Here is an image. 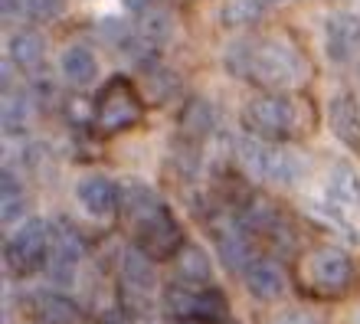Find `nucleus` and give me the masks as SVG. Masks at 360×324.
Here are the masks:
<instances>
[{"instance_id": "2", "label": "nucleus", "mask_w": 360, "mask_h": 324, "mask_svg": "<svg viewBox=\"0 0 360 324\" xmlns=\"http://www.w3.org/2000/svg\"><path fill=\"white\" fill-rule=\"evenodd\" d=\"M236 76L249 79L252 86L269 89V92H288L304 79L302 53L285 43V39H259V43H243L229 53L226 63Z\"/></svg>"}, {"instance_id": "32", "label": "nucleus", "mask_w": 360, "mask_h": 324, "mask_svg": "<svg viewBox=\"0 0 360 324\" xmlns=\"http://www.w3.org/2000/svg\"><path fill=\"white\" fill-rule=\"evenodd\" d=\"M269 4H282V0H269Z\"/></svg>"}, {"instance_id": "6", "label": "nucleus", "mask_w": 360, "mask_h": 324, "mask_svg": "<svg viewBox=\"0 0 360 324\" xmlns=\"http://www.w3.org/2000/svg\"><path fill=\"white\" fill-rule=\"evenodd\" d=\"M246 131L266 141H288L298 131V102L285 92H262L243 108Z\"/></svg>"}, {"instance_id": "26", "label": "nucleus", "mask_w": 360, "mask_h": 324, "mask_svg": "<svg viewBox=\"0 0 360 324\" xmlns=\"http://www.w3.org/2000/svg\"><path fill=\"white\" fill-rule=\"evenodd\" d=\"M63 4H66V0H27V4H23V13H30L33 20H53V17H59Z\"/></svg>"}, {"instance_id": "17", "label": "nucleus", "mask_w": 360, "mask_h": 324, "mask_svg": "<svg viewBox=\"0 0 360 324\" xmlns=\"http://www.w3.org/2000/svg\"><path fill=\"white\" fill-rule=\"evenodd\" d=\"M95 69H98V63H95L92 49L82 46V43H76V46H66L63 49V56H59V72H63V79H66L69 86H89L95 79Z\"/></svg>"}, {"instance_id": "21", "label": "nucleus", "mask_w": 360, "mask_h": 324, "mask_svg": "<svg viewBox=\"0 0 360 324\" xmlns=\"http://www.w3.org/2000/svg\"><path fill=\"white\" fill-rule=\"evenodd\" d=\"M213 122H217V115H213V105H210L207 98H193L184 115H180V131L187 134L190 141H203L210 131H213Z\"/></svg>"}, {"instance_id": "12", "label": "nucleus", "mask_w": 360, "mask_h": 324, "mask_svg": "<svg viewBox=\"0 0 360 324\" xmlns=\"http://www.w3.org/2000/svg\"><path fill=\"white\" fill-rule=\"evenodd\" d=\"M76 200L89 216H108V213L118 210L122 190H118L108 177H102V174H86V177L76 183Z\"/></svg>"}, {"instance_id": "29", "label": "nucleus", "mask_w": 360, "mask_h": 324, "mask_svg": "<svg viewBox=\"0 0 360 324\" xmlns=\"http://www.w3.org/2000/svg\"><path fill=\"white\" fill-rule=\"evenodd\" d=\"M102 324H131V321H128L124 311H108V315L102 318Z\"/></svg>"}, {"instance_id": "19", "label": "nucleus", "mask_w": 360, "mask_h": 324, "mask_svg": "<svg viewBox=\"0 0 360 324\" xmlns=\"http://www.w3.org/2000/svg\"><path fill=\"white\" fill-rule=\"evenodd\" d=\"M37 318L43 324H76L79 321V305L66 295H56V292H46V295H37Z\"/></svg>"}, {"instance_id": "1", "label": "nucleus", "mask_w": 360, "mask_h": 324, "mask_svg": "<svg viewBox=\"0 0 360 324\" xmlns=\"http://www.w3.org/2000/svg\"><path fill=\"white\" fill-rule=\"evenodd\" d=\"M118 213H122L124 226L131 229L134 246L148 252L154 262H164V259H174L184 246V236H180V226L174 213L167 210V203L158 197L148 187H124L122 200H118Z\"/></svg>"}, {"instance_id": "5", "label": "nucleus", "mask_w": 360, "mask_h": 324, "mask_svg": "<svg viewBox=\"0 0 360 324\" xmlns=\"http://www.w3.org/2000/svg\"><path fill=\"white\" fill-rule=\"evenodd\" d=\"M236 157L252 177L269 183H295L302 174V161L288 148H282L278 141L256 138V134H246L236 144Z\"/></svg>"}, {"instance_id": "23", "label": "nucleus", "mask_w": 360, "mask_h": 324, "mask_svg": "<svg viewBox=\"0 0 360 324\" xmlns=\"http://www.w3.org/2000/svg\"><path fill=\"white\" fill-rule=\"evenodd\" d=\"M30 118H33V105L30 96L20 89H7L4 92V131L7 134H23L27 131Z\"/></svg>"}, {"instance_id": "10", "label": "nucleus", "mask_w": 360, "mask_h": 324, "mask_svg": "<svg viewBox=\"0 0 360 324\" xmlns=\"http://www.w3.org/2000/svg\"><path fill=\"white\" fill-rule=\"evenodd\" d=\"M324 53L331 63L344 66L360 56V17L357 13H331L324 23Z\"/></svg>"}, {"instance_id": "27", "label": "nucleus", "mask_w": 360, "mask_h": 324, "mask_svg": "<svg viewBox=\"0 0 360 324\" xmlns=\"http://www.w3.org/2000/svg\"><path fill=\"white\" fill-rule=\"evenodd\" d=\"M272 324H318V321L311 315L298 311V308H292V311H282L278 318H272Z\"/></svg>"}, {"instance_id": "24", "label": "nucleus", "mask_w": 360, "mask_h": 324, "mask_svg": "<svg viewBox=\"0 0 360 324\" xmlns=\"http://www.w3.org/2000/svg\"><path fill=\"white\" fill-rule=\"evenodd\" d=\"M190 318H200V321H223L226 318V298L217 288H197L193 292V308H190Z\"/></svg>"}, {"instance_id": "13", "label": "nucleus", "mask_w": 360, "mask_h": 324, "mask_svg": "<svg viewBox=\"0 0 360 324\" xmlns=\"http://www.w3.org/2000/svg\"><path fill=\"white\" fill-rule=\"evenodd\" d=\"M328 124H331L334 138L347 148V151L360 154V108L351 96H334L328 105Z\"/></svg>"}, {"instance_id": "25", "label": "nucleus", "mask_w": 360, "mask_h": 324, "mask_svg": "<svg viewBox=\"0 0 360 324\" xmlns=\"http://www.w3.org/2000/svg\"><path fill=\"white\" fill-rule=\"evenodd\" d=\"M262 17V0H223L219 20L226 27H252Z\"/></svg>"}, {"instance_id": "20", "label": "nucleus", "mask_w": 360, "mask_h": 324, "mask_svg": "<svg viewBox=\"0 0 360 324\" xmlns=\"http://www.w3.org/2000/svg\"><path fill=\"white\" fill-rule=\"evenodd\" d=\"M171 33V20L161 7H148L144 13H138V30H134V39L141 43L144 49H158Z\"/></svg>"}, {"instance_id": "7", "label": "nucleus", "mask_w": 360, "mask_h": 324, "mask_svg": "<svg viewBox=\"0 0 360 324\" xmlns=\"http://www.w3.org/2000/svg\"><path fill=\"white\" fill-rule=\"evenodd\" d=\"M49 262V223L27 219L7 239V266L13 276H37Z\"/></svg>"}, {"instance_id": "18", "label": "nucleus", "mask_w": 360, "mask_h": 324, "mask_svg": "<svg viewBox=\"0 0 360 324\" xmlns=\"http://www.w3.org/2000/svg\"><path fill=\"white\" fill-rule=\"evenodd\" d=\"M7 49H10V63L17 69H23V72H33V69L43 63V56H46V46H43V39H39L33 30L13 33Z\"/></svg>"}, {"instance_id": "11", "label": "nucleus", "mask_w": 360, "mask_h": 324, "mask_svg": "<svg viewBox=\"0 0 360 324\" xmlns=\"http://www.w3.org/2000/svg\"><path fill=\"white\" fill-rule=\"evenodd\" d=\"M324 197L338 216H351L354 210H360V177L351 164H334L328 171Z\"/></svg>"}, {"instance_id": "4", "label": "nucleus", "mask_w": 360, "mask_h": 324, "mask_svg": "<svg viewBox=\"0 0 360 324\" xmlns=\"http://www.w3.org/2000/svg\"><path fill=\"white\" fill-rule=\"evenodd\" d=\"M141 112H144V102L138 96V89L131 86V79L112 76L98 89V96H95L92 122L102 134H118L141 122Z\"/></svg>"}, {"instance_id": "15", "label": "nucleus", "mask_w": 360, "mask_h": 324, "mask_svg": "<svg viewBox=\"0 0 360 324\" xmlns=\"http://www.w3.org/2000/svg\"><path fill=\"white\" fill-rule=\"evenodd\" d=\"M174 276H177L180 285L187 288H207L210 278H213V266H210V256L193 242H184L180 252L174 256Z\"/></svg>"}, {"instance_id": "3", "label": "nucleus", "mask_w": 360, "mask_h": 324, "mask_svg": "<svg viewBox=\"0 0 360 324\" xmlns=\"http://www.w3.org/2000/svg\"><path fill=\"white\" fill-rule=\"evenodd\" d=\"M354 259L338 246H318L298 259V285L311 298H341L354 288Z\"/></svg>"}, {"instance_id": "16", "label": "nucleus", "mask_w": 360, "mask_h": 324, "mask_svg": "<svg viewBox=\"0 0 360 324\" xmlns=\"http://www.w3.org/2000/svg\"><path fill=\"white\" fill-rule=\"evenodd\" d=\"M154 259L148 252L134 246L128 249V256L122 262V288L128 298H148L154 288V268H151Z\"/></svg>"}, {"instance_id": "28", "label": "nucleus", "mask_w": 360, "mask_h": 324, "mask_svg": "<svg viewBox=\"0 0 360 324\" xmlns=\"http://www.w3.org/2000/svg\"><path fill=\"white\" fill-rule=\"evenodd\" d=\"M124 7L134 10V13H144L148 7H154V0H124Z\"/></svg>"}, {"instance_id": "30", "label": "nucleus", "mask_w": 360, "mask_h": 324, "mask_svg": "<svg viewBox=\"0 0 360 324\" xmlns=\"http://www.w3.org/2000/svg\"><path fill=\"white\" fill-rule=\"evenodd\" d=\"M177 324H207V321H200V318H180Z\"/></svg>"}, {"instance_id": "31", "label": "nucleus", "mask_w": 360, "mask_h": 324, "mask_svg": "<svg viewBox=\"0 0 360 324\" xmlns=\"http://www.w3.org/2000/svg\"><path fill=\"white\" fill-rule=\"evenodd\" d=\"M217 324H233V321H226V318H223V321H217Z\"/></svg>"}, {"instance_id": "8", "label": "nucleus", "mask_w": 360, "mask_h": 324, "mask_svg": "<svg viewBox=\"0 0 360 324\" xmlns=\"http://www.w3.org/2000/svg\"><path fill=\"white\" fill-rule=\"evenodd\" d=\"M82 236L79 229L69 223V219H56L49 223V262H46V272L56 285H69L76 278V268L82 262Z\"/></svg>"}, {"instance_id": "22", "label": "nucleus", "mask_w": 360, "mask_h": 324, "mask_svg": "<svg viewBox=\"0 0 360 324\" xmlns=\"http://www.w3.org/2000/svg\"><path fill=\"white\" fill-rule=\"evenodd\" d=\"M23 207H27V197H23V183H20V177L10 167H4V174H0V216H4V223H17L20 216H23Z\"/></svg>"}, {"instance_id": "9", "label": "nucleus", "mask_w": 360, "mask_h": 324, "mask_svg": "<svg viewBox=\"0 0 360 324\" xmlns=\"http://www.w3.org/2000/svg\"><path fill=\"white\" fill-rule=\"evenodd\" d=\"M213 239L219 246V256L233 272H246V266L252 262V249H249V229L243 219L236 216H213L210 223Z\"/></svg>"}, {"instance_id": "14", "label": "nucleus", "mask_w": 360, "mask_h": 324, "mask_svg": "<svg viewBox=\"0 0 360 324\" xmlns=\"http://www.w3.org/2000/svg\"><path fill=\"white\" fill-rule=\"evenodd\" d=\"M246 288L259 302H275L285 292V272L275 259H252L246 266Z\"/></svg>"}]
</instances>
